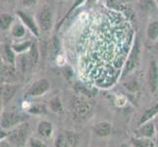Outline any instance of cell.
Listing matches in <instances>:
<instances>
[{
    "mask_svg": "<svg viewBox=\"0 0 158 147\" xmlns=\"http://www.w3.org/2000/svg\"><path fill=\"white\" fill-rule=\"evenodd\" d=\"M17 78V71L15 66L10 64H4L1 66V80L3 84H12Z\"/></svg>",
    "mask_w": 158,
    "mask_h": 147,
    "instance_id": "8",
    "label": "cell"
},
{
    "mask_svg": "<svg viewBox=\"0 0 158 147\" xmlns=\"http://www.w3.org/2000/svg\"><path fill=\"white\" fill-rule=\"evenodd\" d=\"M30 112L32 114H41L45 112V107L43 105H35L30 109Z\"/></svg>",
    "mask_w": 158,
    "mask_h": 147,
    "instance_id": "26",
    "label": "cell"
},
{
    "mask_svg": "<svg viewBox=\"0 0 158 147\" xmlns=\"http://www.w3.org/2000/svg\"><path fill=\"white\" fill-rule=\"evenodd\" d=\"M11 35H12L15 39H22L26 35V28L24 24L21 23H15L11 27Z\"/></svg>",
    "mask_w": 158,
    "mask_h": 147,
    "instance_id": "18",
    "label": "cell"
},
{
    "mask_svg": "<svg viewBox=\"0 0 158 147\" xmlns=\"http://www.w3.org/2000/svg\"><path fill=\"white\" fill-rule=\"evenodd\" d=\"M155 1H156V4H157V6H158V0H155Z\"/></svg>",
    "mask_w": 158,
    "mask_h": 147,
    "instance_id": "32",
    "label": "cell"
},
{
    "mask_svg": "<svg viewBox=\"0 0 158 147\" xmlns=\"http://www.w3.org/2000/svg\"><path fill=\"white\" fill-rule=\"evenodd\" d=\"M31 44H32V41L27 40V41H23L21 43H17V44H13L12 47L16 53H24L26 50H28V49L31 48Z\"/></svg>",
    "mask_w": 158,
    "mask_h": 147,
    "instance_id": "24",
    "label": "cell"
},
{
    "mask_svg": "<svg viewBox=\"0 0 158 147\" xmlns=\"http://www.w3.org/2000/svg\"><path fill=\"white\" fill-rule=\"evenodd\" d=\"M91 113L90 106L83 100L76 99L74 102V115L79 120L86 119Z\"/></svg>",
    "mask_w": 158,
    "mask_h": 147,
    "instance_id": "5",
    "label": "cell"
},
{
    "mask_svg": "<svg viewBox=\"0 0 158 147\" xmlns=\"http://www.w3.org/2000/svg\"><path fill=\"white\" fill-rule=\"evenodd\" d=\"M133 144L135 147H154L153 141L149 138H145V137H139V138H134L132 139Z\"/></svg>",
    "mask_w": 158,
    "mask_h": 147,
    "instance_id": "23",
    "label": "cell"
},
{
    "mask_svg": "<svg viewBox=\"0 0 158 147\" xmlns=\"http://www.w3.org/2000/svg\"><path fill=\"white\" fill-rule=\"evenodd\" d=\"M29 57L31 60V66L35 67V65L39 62L40 59V52H39V48H37V45L35 42H32V44L31 46V48L29 49Z\"/></svg>",
    "mask_w": 158,
    "mask_h": 147,
    "instance_id": "21",
    "label": "cell"
},
{
    "mask_svg": "<svg viewBox=\"0 0 158 147\" xmlns=\"http://www.w3.org/2000/svg\"><path fill=\"white\" fill-rule=\"evenodd\" d=\"M139 61V41L135 40L134 45L132 49H131V51L129 52L128 58L126 60V62H125L122 77L130 74L135 68H137Z\"/></svg>",
    "mask_w": 158,
    "mask_h": 147,
    "instance_id": "2",
    "label": "cell"
},
{
    "mask_svg": "<svg viewBox=\"0 0 158 147\" xmlns=\"http://www.w3.org/2000/svg\"><path fill=\"white\" fill-rule=\"evenodd\" d=\"M1 147H10V146L8 145L7 142H5V141H2V142H1Z\"/></svg>",
    "mask_w": 158,
    "mask_h": 147,
    "instance_id": "29",
    "label": "cell"
},
{
    "mask_svg": "<svg viewBox=\"0 0 158 147\" xmlns=\"http://www.w3.org/2000/svg\"><path fill=\"white\" fill-rule=\"evenodd\" d=\"M121 2H124V3H126V2H130V1H132V0H120Z\"/></svg>",
    "mask_w": 158,
    "mask_h": 147,
    "instance_id": "30",
    "label": "cell"
},
{
    "mask_svg": "<svg viewBox=\"0 0 158 147\" xmlns=\"http://www.w3.org/2000/svg\"><path fill=\"white\" fill-rule=\"evenodd\" d=\"M138 137H145L151 138L155 133V127L152 123H145L143 126L138 129Z\"/></svg>",
    "mask_w": 158,
    "mask_h": 147,
    "instance_id": "11",
    "label": "cell"
},
{
    "mask_svg": "<svg viewBox=\"0 0 158 147\" xmlns=\"http://www.w3.org/2000/svg\"><path fill=\"white\" fill-rule=\"evenodd\" d=\"M37 132L39 133L43 137H51L52 132H53V129H52V125L48 122H40L39 124V127H37Z\"/></svg>",
    "mask_w": 158,
    "mask_h": 147,
    "instance_id": "16",
    "label": "cell"
},
{
    "mask_svg": "<svg viewBox=\"0 0 158 147\" xmlns=\"http://www.w3.org/2000/svg\"><path fill=\"white\" fill-rule=\"evenodd\" d=\"M2 54H3L5 62H6L7 64H10V65H13V66H15L16 61H17V58H16V55H15L16 52L14 51V49H13L12 46L4 45Z\"/></svg>",
    "mask_w": 158,
    "mask_h": 147,
    "instance_id": "13",
    "label": "cell"
},
{
    "mask_svg": "<svg viewBox=\"0 0 158 147\" xmlns=\"http://www.w3.org/2000/svg\"><path fill=\"white\" fill-rule=\"evenodd\" d=\"M49 83L45 79H41L40 80L35 81V83L31 86L29 90V94L32 97L41 96L45 93V92L49 89Z\"/></svg>",
    "mask_w": 158,
    "mask_h": 147,
    "instance_id": "6",
    "label": "cell"
},
{
    "mask_svg": "<svg viewBox=\"0 0 158 147\" xmlns=\"http://www.w3.org/2000/svg\"><path fill=\"white\" fill-rule=\"evenodd\" d=\"M18 88L19 85L12 84H3L1 85V99L4 104H6V103H8L12 99Z\"/></svg>",
    "mask_w": 158,
    "mask_h": 147,
    "instance_id": "10",
    "label": "cell"
},
{
    "mask_svg": "<svg viewBox=\"0 0 158 147\" xmlns=\"http://www.w3.org/2000/svg\"><path fill=\"white\" fill-rule=\"evenodd\" d=\"M28 133H29V125L24 124V125L19 126L17 129H13L12 132L10 133L9 137L14 143L21 145L25 142L27 135H28Z\"/></svg>",
    "mask_w": 158,
    "mask_h": 147,
    "instance_id": "4",
    "label": "cell"
},
{
    "mask_svg": "<svg viewBox=\"0 0 158 147\" xmlns=\"http://www.w3.org/2000/svg\"><path fill=\"white\" fill-rule=\"evenodd\" d=\"M30 144L31 147H47L46 144H44L41 140L37 139V138H31Z\"/></svg>",
    "mask_w": 158,
    "mask_h": 147,
    "instance_id": "27",
    "label": "cell"
},
{
    "mask_svg": "<svg viewBox=\"0 0 158 147\" xmlns=\"http://www.w3.org/2000/svg\"><path fill=\"white\" fill-rule=\"evenodd\" d=\"M36 23L40 31H50L53 25V11L50 6H42L36 13Z\"/></svg>",
    "mask_w": 158,
    "mask_h": 147,
    "instance_id": "1",
    "label": "cell"
},
{
    "mask_svg": "<svg viewBox=\"0 0 158 147\" xmlns=\"http://www.w3.org/2000/svg\"><path fill=\"white\" fill-rule=\"evenodd\" d=\"M17 63L19 64V69L22 74H25L27 72V70H28L30 67H32L30 57H29V54L27 55V54L22 53L19 56V58L17 59Z\"/></svg>",
    "mask_w": 158,
    "mask_h": 147,
    "instance_id": "15",
    "label": "cell"
},
{
    "mask_svg": "<svg viewBox=\"0 0 158 147\" xmlns=\"http://www.w3.org/2000/svg\"><path fill=\"white\" fill-rule=\"evenodd\" d=\"M121 147H130V146H129L128 144H122Z\"/></svg>",
    "mask_w": 158,
    "mask_h": 147,
    "instance_id": "31",
    "label": "cell"
},
{
    "mask_svg": "<svg viewBox=\"0 0 158 147\" xmlns=\"http://www.w3.org/2000/svg\"><path fill=\"white\" fill-rule=\"evenodd\" d=\"M146 36L151 41H156L158 39V20L150 22L146 29Z\"/></svg>",
    "mask_w": 158,
    "mask_h": 147,
    "instance_id": "14",
    "label": "cell"
},
{
    "mask_svg": "<svg viewBox=\"0 0 158 147\" xmlns=\"http://www.w3.org/2000/svg\"><path fill=\"white\" fill-rule=\"evenodd\" d=\"M39 0H22V4L24 5L25 7H30L31 5L35 4Z\"/></svg>",
    "mask_w": 158,
    "mask_h": 147,
    "instance_id": "28",
    "label": "cell"
},
{
    "mask_svg": "<svg viewBox=\"0 0 158 147\" xmlns=\"http://www.w3.org/2000/svg\"><path fill=\"white\" fill-rule=\"evenodd\" d=\"M148 84L151 92H155L158 88V65L155 60H152L148 68Z\"/></svg>",
    "mask_w": 158,
    "mask_h": 147,
    "instance_id": "7",
    "label": "cell"
},
{
    "mask_svg": "<svg viewBox=\"0 0 158 147\" xmlns=\"http://www.w3.org/2000/svg\"><path fill=\"white\" fill-rule=\"evenodd\" d=\"M17 15L20 17L22 23H23L27 28H28L32 34H34L35 36H39L40 35V28H39V25H37L36 22L32 19L31 17H30L29 15H27L26 13L22 12V11H18Z\"/></svg>",
    "mask_w": 158,
    "mask_h": 147,
    "instance_id": "9",
    "label": "cell"
},
{
    "mask_svg": "<svg viewBox=\"0 0 158 147\" xmlns=\"http://www.w3.org/2000/svg\"><path fill=\"white\" fill-rule=\"evenodd\" d=\"M25 121V117L15 112H5L2 115L1 126L4 129H8L13 126H16L20 123Z\"/></svg>",
    "mask_w": 158,
    "mask_h": 147,
    "instance_id": "3",
    "label": "cell"
},
{
    "mask_svg": "<svg viewBox=\"0 0 158 147\" xmlns=\"http://www.w3.org/2000/svg\"><path fill=\"white\" fill-rule=\"evenodd\" d=\"M55 146L56 147H69L67 133L59 134V137L55 140Z\"/></svg>",
    "mask_w": 158,
    "mask_h": 147,
    "instance_id": "25",
    "label": "cell"
},
{
    "mask_svg": "<svg viewBox=\"0 0 158 147\" xmlns=\"http://www.w3.org/2000/svg\"><path fill=\"white\" fill-rule=\"evenodd\" d=\"M13 26V17L8 13H2L0 17V28L2 31H6Z\"/></svg>",
    "mask_w": 158,
    "mask_h": 147,
    "instance_id": "20",
    "label": "cell"
},
{
    "mask_svg": "<svg viewBox=\"0 0 158 147\" xmlns=\"http://www.w3.org/2000/svg\"><path fill=\"white\" fill-rule=\"evenodd\" d=\"M156 114H158V104H155L154 106H152L151 108L148 109V110L143 113V115L141 116V118H140L139 125L148 123L149 120H151L156 115Z\"/></svg>",
    "mask_w": 158,
    "mask_h": 147,
    "instance_id": "19",
    "label": "cell"
},
{
    "mask_svg": "<svg viewBox=\"0 0 158 147\" xmlns=\"http://www.w3.org/2000/svg\"><path fill=\"white\" fill-rule=\"evenodd\" d=\"M94 130L98 137H108V135L111 133V125L107 122L97 123L94 125Z\"/></svg>",
    "mask_w": 158,
    "mask_h": 147,
    "instance_id": "12",
    "label": "cell"
},
{
    "mask_svg": "<svg viewBox=\"0 0 158 147\" xmlns=\"http://www.w3.org/2000/svg\"><path fill=\"white\" fill-rule=\"evenodd\" d=\"M49 107L51 109V111L54 113L60 114V113L63 112L62 102H61V99H60V97H58V96L51 98L50 101H49Z\"/></svg>",
    "mask_w": 158,
    "mask_h": 147,
    "instance_id": "22",
    "label": "cell"
},
{
    "mask_svg": "<svg viewBox=\"0 0 158 147\" xmlns=\"http://www.w3.org/2000/svg\"><path fill=\"white\" fill-rule=\"evenodd\" d=\"M139 6L143 12L148 13H153L158 8L155 0H139Z\"/></svg>",
    "mask_w": 158,
    "mask_h": 147,
    "instance_id": "17",
    "label": "cell"
}]
</instances>
